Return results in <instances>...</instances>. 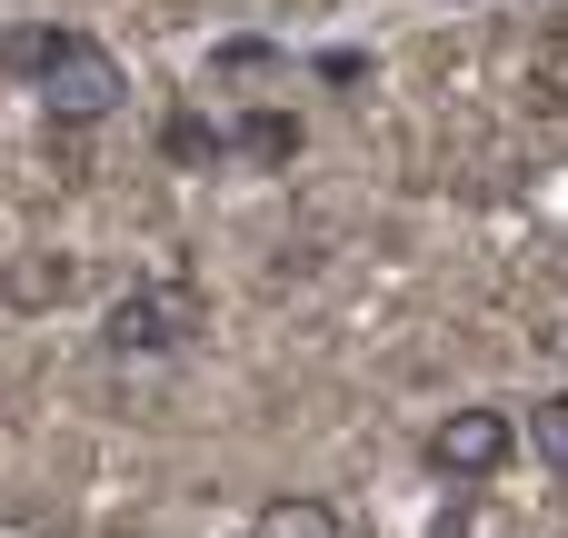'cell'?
<instances>
[{
  "label": "cell",
  "mask_w": 568,
  "mask_h": 538,
  "mask_svg": "<svg viewBox=\"0 0 568 538\" xmlns=\"http://www.w3.org/2000/svg\"><path fill=\"white\" fill-rule=\"evenodd\" d=\"M200 329H210V300H200V280H170V270H140L100 309L110 359H180V349H200Z\"/></svg>",
  "instance_id": "1"
},
{
  "label": "cell",
  "mask_w": 568,
  "mask_h": 538,
  "mask_svg": "<svg viewBox=\"0 0 568 538\" xmlns=\"http://www.w3.org/2000/svg\"><path fill=\"white\" fill-rule=\"evenodd\" d=\"M509 449H529V429H519L509 409H489V399H459V409H439V419H429V439H419L429 479H459V489L499 479V469H509Z\"/></svg>",
  "instance_id": "2"
},
{
  "label": "cell",
  "mask_w": 568,
  "mask_h": 538,
  "mask_svg": "<svg viewBox=\"0 0 568 538\" xmlns=\"http://www.w3.org/2000/svg\"><path fill=\"white\" fill-rule=\"evenodd\" d=\"M320 80H329V90H359V80H369V50H320Z\"/></svg>",
  "instance_id": "11"
},
{
  "label": "cell",
  "mask_w": 568,
  "mask_h": 538,
  "mask_svg": "<svg viewBox=\"0 0 568 538\" xmlns=\"http://www.w3.org/2000/svg\"><path fill=\"white\" fill-rule=\"evenodd\" d=\"M300 140H310L300 110H270V100L230 120V150H240V160H300Z\"/></svg>",
  "instance_id": "8"
},
{
  "label": "cell",
  "mask_w": 568,
  "mask_h": 538,
  "mask_svg": "<svg viewBox=\"0 0 568 538\" xmlns=\"http://www.w3.org/2000/svg\"><path fill=\"white\" fill-rule=\"evenodd\" d=\"M519 429H529V459H539L549 479H568V389L529 399V409H519Z\"/></svg>",
  "instance_id": "10"
},
{
  "label": "cell",
  "mask_w": 568,
  "mask_h": 538,
  "mask_svg": "<svg viewBox=\"0 0 568 538\" xmlns=\"http://www.w3.org/2000/svg\"><path fill=\"white\" fill-rule=\"evenodd\" d=\"M160 160H170V170H220V160H230V130H220L210 110L180 100V110L160 120Z\"/></svg>",
  "instance_id": "7"
},
{
  "label": "cell",
  "mask_w": 568,
  "mask_h": 538,
  "mask_svg": "<svg viewBox=\"0 0 568 538\" xmlns=\"http://www.w3.org/2000/svg\"><path fill=\"white\" fill-rule=\"evenodd\" d=\"M290 70V50L270 40V30H230V40H210V80L220 90H270Z\"/></svg>",
  "instance_id": "6"
},
{
  "label": "cell",
  "mask_w": 568,
  "mask_h": 538,
  "mask_svg": "<svg viewBox=\"0 0 568 538\" xmlns=\"http://www.w3.org/2000/svg\"><path fill=\"white\" fill-rule=\"evenodd\" d=\"M120 100H130V70H120L90 30H80V40H70V60L40 80V120H50V130H110V120H120Z\"/></svg>",
  "instance_id": "3"
},
{
  "label": "cell",
  "mask_w": 568,
  "mask_h": 538,
  "mask_svg": "<svg viewBox=\"0 0 568 538\" xmlns=\"http://www.w3.org/2000/svg\"><path fill=\"white\" fill-rule=\"evenodd\" d=\"M250 538H339V509H329L320 489H280V499L250 519Z\"/></svg>",
  "instance_id": "9"
},
{
  "label": "cell",
  "mask_w": 568,
  "mask_h": 538,
  "mask_svg": "<svg viewBox=\"0 0 568 538\" xmlns=\"http://www.w3.org/2000/svg\"><path fill=\"white\" fill-rule=\"evenodd\" d=\"M70 290H80V260H70V250H50V240L0 260V309H10V319H50Z\"/></svg>",
  "instance_id": "4"
},
{
  "label": "cell",
  "mask_w": 568,
  "mask_h": 538,
  "mask_svg": "<svg viewBox=\"0 0 568 538\" xmlns=\"http://www.w3.org/2000/svg\"><path fill=\"white\" fill-rule=\"evenodd\" d=\"M70 40H80L70 20H10V30H0V70H10L20 90H40V80L70 60Z\"/></svg>",
  "instance_id": "5"
}]
</instances>
